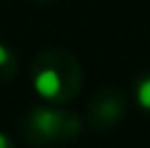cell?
<instances>
[{
	"instance_id": "cell-1",
	"label": "cell",
	"mask_w": 150,
	"mask_h": 148,
	"mask_svg": "<svg viewBox=\"0 0 150 148\" xmlns=\"http://www.w3.org/2000/svg\"><path fill=\"white\" fill-rule=\"evenodd\" d=\"M30 83L50 105H65L83 87V70L68 50H44L30 65Z\"/></svg>"
},
{
	"instance_id": "cell-2",
	"label": "cell",
	"mask_w": 150,
	"mask_h": 148,
	"mask_svg": "<svg viewBox=\"0 0 150 148\" xmlns=\"http://www.w3.org/2000/svg\"><path fill=\"white\" fill-rule=\"evenodd\" d=\"M83 122L76 113L54 107H33L20 122V135L30 146H52L76 140Z\"/></svg>"
},
{
	"instance_id": "cell-3",
	"label": "cell",
	"mask_w": 150,
	"mask_h": 148,
	"mask_svg": "<svg viewBox=\"0 0 150 148\" xmlns=\"http://www.w3.org/2000/svg\"><path fill=\"white\" fill-rule=\"evenodd\" d=\"M128 109L126 96L117 87H102L87 103L85 120L94 131H111L124 120Z\"/></svg>"
},
{
	"instance_id": "cell-4",
	"label": "cell",
	"mask_w": 150,
	"mask_h": 148,
	"mask_svg": "<svg viewBox=\"0 0 150 148\" xmlns=\"http://www.w3.org/2000/svg\"><path fill=\"white\" fill-rule=\"evenodd\" d=\"M18 68H20L18 55H15L9 46L0 44V85L13 81L15 74H18Z\"/></svg>"
},
{
	"instance_id": "cell-5",
	"label": "cell",
	"mask_w": 150,
	"mask_h": 148,
	"mask_svg": "<svg viewBox=\"0 0 150 148\" xmlns=\"http://www.w3.org/2000/svg\"><path fill=\"white\" fill-rule=\"evenodd\" d=\"M133 89H135V103L146 113H150V72H144L142 76H137Z\"/></svg>"
},
{
	"instance_id": "cell-6",
	"label": "cell",
	"mask_w": 150,
	"mask_h": 148,
	"mask_svg": "<svg viewBox=\"0 0 150 148\" xmlns=\"http://www.w3.org/2000/svg\"><path fill=\"white\" fill-rule=\"evenodd\" d=\"M0 148H15V144L11 142V137H9V135L0 133Z\"/></svg>"
},
{
	"instance_id": "cell-7",
	"label": "cell",
	"mask_w": 150,
	"mask_h": 148,
	"mask_svg": "<svg viewBox=\"0 0 150 148\" xmlns=\"http://www.w3.org/2000/svg\"><path fill=\"white\" fill-rule=\"evenodd\" d=\"M35 2H39V4H48V2H54V0H35Z\"/></svg>"
}]
</instances>
